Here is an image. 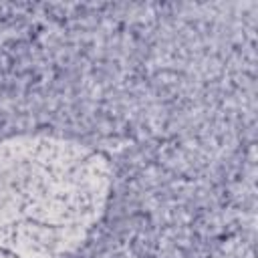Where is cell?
<instances>
[{"instance_id": "obj_1", "label": "cell", "mask_w": 258, "mask_h": 258, "mask_svg": "<svg viewBox=\"0 0 258 258\" xmlns=\"http://www.w3.org/2000/svg\"><path fill=\"white\" fill-rule=\"evenodd\" d=\"M107 161L62 137L0 141V258H67L103 214Z\"/></svg>"}]
</instances>
